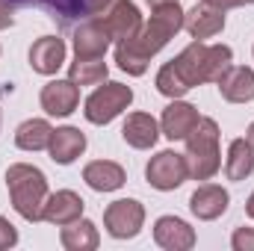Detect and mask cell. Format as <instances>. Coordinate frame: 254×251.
<instances>
[{"label": "cell", "instance_id": "obj_34", "mask_svg": "<svg viewBox=\"0 0 254 251\" xmlns=\"http://www.w3.org/2000/svg\"><path fill=\"white\" fill-rule=\"evenodd\" d=\"M243 3H254V0H243Z\"/></svg>", "mask_w": 254, "mask_h": 251}, {"label": "cell", "instance_id": "obj_21", "mask_svg": "<svg viewBox=\"0 0 254 251\" xmlns=\"http://www.w3.org/2000/svg\"><path fill=\"white\" fill-rule=\"evenodd\" d=\"M60 243H63V249H68V251H95L98 249V243H101L98 225L80 216L77 222L63 225V231H60Z\"/></svg>", "mask_w": 254, "mask_h": 251}, {"label": "cell", "instance_id": "obj_30", "mask_svg": "<svg viewBox=\"0 0 254 251\" xmlns=\"http://www.w3.org/2000/svg\"><path fill=\"white\" fill-rule=\"evenodd\" d=\"M204 3H210V6H216V9H237V6H243V0H204Z\"/></svg>", "mask_w": 254, "mask_h": 251}, {"label": "cell", "instance_id": "obj_27", "mask_svg": "<svg viewBox=\"0 0 254 251\" xmlns=\"http://www.w3.org/2000/svg\"><path fill=\"white\" fill-rule=\"evenodd\" d=\"M234 251H254V228H237L231 237Z\"/></svg>", "mask_w": 254, "mask_h": 251}, {"label": "cell", "instance_id": "obj_1", "mask_svg": "<svg viewBox=\"0 0 254 251\" xmlns=\"http://www.w3.org/2000/svg\"><path fill=\"white\" fill-rule=\"evenodd\" d=\"M231 65H234V51L228 45H204L195 39L190 48L181 51V57H175L157 71V92L172 101L184 98L201 83H219Z\"/></svg>", "mask_w": 254, "mask_h": 251}, {"label": "cell", "instance_id": "obj_11", "mask_svg": "<svg viewBox=\"0 0 254 251\" xmlns=\"http://www.w3.org/2000/svg\"><path fill=\"white\" fill-rule=\"evenodd\" d=\"M201 122V116H198V110L187 104V101H172L166 110H163V116H160V133L166 136V139H172V142H178V139H187L195 125Z\"/></svg>", "mask_w": 254, "mask_h": 251}, {"label": "cell", "instance_id": "obj_5", "mask_svg": "<svg viewBox=\"0 0 254 251\" xmlns=\"http://www.w3.org/2000/svg\"><path fill=\"white\" fill-rule=\"evenodd\" d=\"M130 104H133V89L125 86V83L110 80V83L98 86V89L86 98L83 116H86V122H92V125H110L113 119H119V116L125 113Z\"/></svg>", "mask_w": 254, "mask_h": 251}, {"label": "cell", "instance_id": "obj_29", "mask_svg": "<svg viewBox=\"0 0 254 251\" xmlns=\"http://www.w3.org/2000/svg\"><path fill=\"white\" fill-rule=\"evenodd\" d=\"M15 24V3L0 0V30H9Z\"/></svg>", "mask_w": 254, "mask_h": 251}, {"label": "cell", "instance_id": "obj_18", "mask_svg": "<svg viewBox=\"0 0 254 251\" xmlns=\"http://www.w3.org/2000/svg\"><path fill=\"white\" fill-rule=\"evenodd\" d=\"M83 151H86V133H80L77 127H57L54 130L48 154L57 166H71Z\"/></svg>", "mask_w": 254, "mask_h": 251}, {"label": "cell", "instance_id": "obj_2", "mask_svg": "<svg viewBox=\"0 0 254 251\" xmlns=\"http://www.w3.org/2000/svg\"><path fill=\"white\" fill-rule=\"evenodd\" d=\"M184 30V9L181 3H166L151 12L148 21H142L139 33L133 39L119 42L116 48V63L130 77H142L148 71L151 57H157L178 33Z\"/></svg>", "mask_w": 254, "mask_h": 251}, {"label": "cell", "instance_id": "obj_23", "mask_svg": "<svg viewBox=\"0 0 254 251\" xmlns=\"http://www.w3.org/2000/svg\"><path fill=\"white\" fill-rule=\"evenodd\" d=\"M51 136H54V127L45 119H27L15 130V145L21 151H45L51 145Z\"/></svg>", "mask_w": 254, "mask_h": 251}, {"label": "cell", "instance_id": "obj_12", "mask_svg": "<svg viewBox=\"0 0 254 251\" xmlns=\"http://www.w3.org/2000/svg\"><path fill=\"white\" fill-rule=\"evenodd\" d=\"M154 243L166 251H190L195 246V231L178 216H160L154 222Z\"/></svg>", "mask_w": 254, "mask_h": 251}, {"label": "cell", "instance_id": "obj_6", "mask_svg": "<svg viewBox=\"0 0 254 251\" xmlns=\"http://www.w3.org/2000/svg\"><path fill=\"white\" fill-rule=\"evenodd\" d=\"M145 178L148 184L160 192H172V189L184 187V181L190 178V166H187V157L178 154V151H160L157 157L148 160L145 166Z\"/></svg>", "mask_w": 254, "mask_h": 251}, {"label": "cell", "instance_id": "obj_14", "mask_svg": "<svg viewBox=\"0 0 254 251\" xmlns=\"http://www.w3.org/2000/svg\"><path fill=\"white\" fill-rule=\"evenodd\" d=\"M110 42L113 39H110L104 21L92 18L83 27H77V33H74V54H77V60H98V57L107 54Z\"/></svg>", "mask_w": 254, "mask_h": 251}, {"label": "cell", "instance_id": "obj_3", "mask_svg": "<svg viewBox=\"0 0 254 251\" xmlns=\"http://www.w3.org/2000/svg\"><path fill=\"white\" fill-rule=\"evenodd\" d=\"M6 189L12 198V207L27 222H42V210L48 201V178L42 169L30 163H15L6 169Z\"/></svg>", "mask_w": 254, "mask_h": 251}, {"label": "cell", "instance_id": "obj_10", "mask_svg": "<svg viewBox=\"0 0 254 251\" xmlns=\"http://www.w3.org/2000/svg\"><path fill=\"white\" fill-rule=\"evenodd\" d=\"M184 30L198 42L219 36L225 30V9H216L210 3H195L190 12H184Z\"/></svg>", "mask_w": 254, "mask_h": 251}, {"label": "cell", "instance_id": "obj_24", "mask_svg": "<svg viewBox=\"0 0 254 251\" xmlns=\"http://www.w3.org/2000/svg\"><path fill=\"white\" fill-rule=\"evenodd\" d=\"M107 74H110V68L104 63V57H98V60H74L71 68H68V80L77 83V86H98V83L107 80Z\"/></svg>", "mask_w": 254, "mask_h": 251}, {"label": "cell", "instance_id": "obj_25", "mask_svg": "<svg viewBox=\"0 0 254 251\" xmlns=\"http://www.w3.org/2000/svg\"><path fill=\"white\" fill-rule=\"evenodd\" d=\"M9 3H36V6H45L48 12H54V18H60L63 24H71L74 18L86 15L83 12V0H9Z\"/></svg>", "mask_w": 254, "mask_h": 251}, {"label": "cell", "instance_id": "obj_20", "mask_svg": "<svg viewBox=\"0 0 254 251\" xmlns=\"http://www.w3.org/2000/svg\"><path fill=\"white\" fill-rule=\"evenodd\" d=\"M83 181L95 192H116V189L125 187L127 172L113 160H95V163H89L83 169Z\"/></svg>", "mask_w": 254, "mask_h": 251}, {"label": "cell", "instance_id": "obj_13", "mask_svg": "<svg viewBox=\"0 0 254 251\" xmlns=\"http://www.w3.org/2000/svg\"><path fill=\"white\" fill-rule=\"evenodd\" d=\"M83 210H86V201H83L77 192H71V189H60V192L48 195L45 210H42V222H51V225L63 228V225L77 222V219L83 216Z\"/></svg>", "mask_w": 254, "mask_h": 251}, {"label": "cell", "instance_id": "obj_33", "mask_svg": "<svg viewBox=\"0 0 254 251\" xmlns=\"http://www.w3.org/2000/svg\"><path fill=\"white\" fill-rule=\"evenodd\" d=\"M246 139H249V142H252V145H254V122H252V125H249V136H246Z\"/></svg>", "mask_w": 254, "mask_h": 251}, {"label": "cell", "instance_id": "obj_7", "mask_svg": "<svg viewBox=\"0 0 254 251\" xmlns=\"http://www.w3.org/2000/svg\"><path fill=\"white\" fill-rule=\"evenodd\" d=\"M145 225V207L136 198H119L104 210V228L113 240H133Z\"/></svg>", "mask_w": 254, "mask_h": 251}, {"label": "cell", "instance_id": "obj_9", "mask_svg": "<svg viewBox=\"0 0 254 251\" xmlns=\"http://www.w3.org/2000/svg\"><path fill=\"white\" fill-rule=\"evenodd\" d=\"M39 101H42V110H45L48 116L65 119V116H71V113L77 110V104H80V89H77V83H71V80H51V83L42 86Z\"/></svg>", "mask_w": 254, "mask_h": 251}, {"label": "cell", "instance_id": "obj_22", "mask_svg": "<svg viewBox=\"0 0 254 251\" xmlns=\"http://www.w3.org/2000/svg\"><path fill=\"white\" fill-rule=\"evenodd\" d=\"M254 172V145L249 139H234L228 148V160H225V175L228 181H246Z\"/></svg>", "mask_w": 254, "mask_h": 251}, {"label": "cell", "instance_id": "obj_28", "mask_svg": "<svg viewBox=\"0 0 254 251\" xmlns=\"http://www.w3.org/2000/svg\"><path fill=\"white\" fill-rule=\"evenodd\" d=\"M113 3H116V0H83V12L92 15V18H98V15H104Z\"/></svg>", "mask_w": 254, "mask_h": 251}, {"label": "cell", "instance_id": "obj_16", "mask_svg": "<svg viewBox=\"0 0 254 251\" xmlns=\"http://www.w3.org/2000/svg\"><path fill=\"white\" fill-rule=\"evenodd\" d=\"M216 86H219V92H222V98L228 104H249V101H254V71L246 68V65H231Z\"/></svg>", "mask_w": 254, "mask_h": 251}, {"label": "cell", "instance_id": "obj_19", "mask_svg": "<svg viewBox=\"0 0 254 251\" xmlns=\"http://www.w3.org/2000/svg\"><path fill=\"white\" fill-rule=\"evenodd\" d=\"M30 65L39 74H57L65 65V42L60 36H42L33 48H30Z\"/></svg>", "mask_w": 254, "mask_h": 251}, {"label": "cell", "instance_id": "obj_4", "mask_svg": "<svg viewBox=\"0 0 254 251\" xmlns=\"http://www.w3.org/2000/svg\"><path fill=\"white\" fill-rule=\"evenodd\" d=\"M187 142V166L192 181H210L222 169V151H219V125L213 119H201L195 130L184 139Z\"/></svg>", "mask_w": 254, "mask_h": 251}, {"label": "cell", "instance_id": "obj_32", "mask_svg": "<svg viewBox=\"0 0 254 251\" xmlns=\"http://www.w3.org/2000/svg\"><path fill=\"white\" fill-rule=\"evenodd\" d=\"M151 3V9H157V6H166V3H181V0H148Z\"/></svg>", "mask_w": 254, "mask_h": 251}, {"label": "cell", "instance_id": "obj_8", "mask_svg": "<svg viewBox=\"0 0 254 251\" xmlns=\"http://www.w3.org/2000/svg\"><path fill=\"white\" fill-rule=\"evenodd\" d=\"M98 18L104 21L110 39H116V42L133 39V36L139 33V27H142V12H139V6L130 3V0H116V3H113L104 15H98Z\"/></svg>", "mask_w": 254, "mask_h": 251}, {"label": "cell", "instance_id": "obj_26", "mask_svg": "<svg viewBox=\"0 0 254 251\" xmlns=\"http://www.w3.org/2000/svg\"><path fill=\"white\" fill-rule=\"evenodd\" d=\"M18 246V231H15V225L6 219V216H0V251H9Z\"/></svg>", "mask_w": 254, "mask_h": 251}, {"label": "cell", "instance_id": "obj_31", "mask_svg": "<svg viewBox=\"0 0 254 251\" xmlns=\"http://www.w3.org/2000/svg\"><path fill=\"white\" fill-rule=\"evenodd\" d=\"M246 213H249V219H254V192L249 195V201H246Z\"/></svg>", "mask_w": 254, "mask_h": 251}, {"label": "cell", "instance_id": "obj_17", "mask_svg": "<svg viewBox=\"0 0 254 251\" xmlns=\"http://www.w3.org/2000/svg\"><path fill=\"white\" fill-rule=\"evenodd\" d=\"M122 139L136 151H148L160 139V122L148 113H130L125 127H122Z\"/></svg>", "mask_w": 254, "mask_h": 251}, {"label": "cell", "instance_id": "obj_15", "mask_svg": "<svg viewBox=\"0 0 254 251\" xmlns=\"http://www.w3.org/2000/svg\"><path fill=\"white\" fill-rule=\"evenodd\" d=\"M228 204H231V195H228V189L219 187V184H204V187L195 189L192 198H190L192 216L201 219V222H213V219H219V216L228 210Z\"/></svg>", "mask_w": 254, "mask_h": 251}]
</instances>
